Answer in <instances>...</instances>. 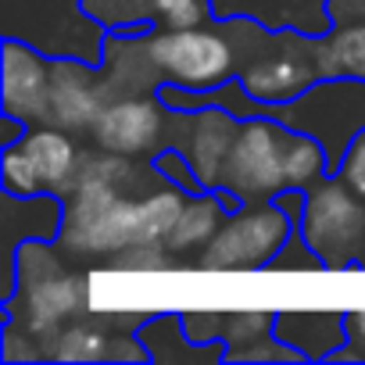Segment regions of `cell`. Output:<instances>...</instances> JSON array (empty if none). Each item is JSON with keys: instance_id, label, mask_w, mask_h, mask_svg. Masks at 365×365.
Here are the masks:
<instances>
[{"instance_id": "6da1fadb", "label": "cell", "mask_w": 365, "mask_h": 365, "mask_svg": "<svg viewBox=\"0 0 365 365\" xmlns=\"http://www.w3.org/2000/svg\"><path fill=\"white\" fill-rule=\"evenodd\" d=\"M187 197L190 194L175 182H161L136 197L115 182L76 175L65 194V226L58 244L76 262H108L133 244H165Z\"/></svg>"}, {"instance_id": "7a4b0ae2", "label": "cell", "mask_w": 365, "mask_h": 365, "mask_svg": "<svg viewBox=\"0 0 365 365\" xmlns=\"http://www.w3.org/2000/svg\"><path fill=\"white\" fill-rule=\"evenodd\" d=\"M276 29L247 15L208 19L197 26H154L147 36V54L161 76V83L182 90H215L244 72V65L265 51Z\"/></svg>"}, {"instance_id": "3957f363", "label": "cell", "mask_w": 365, "mask_h": 365, "mask_svg": "<svg viewBox=\"0 0 365 365\" xmlns=\"http://www.w3.org/2000/svg\"><path fill=\"white\" fill-rule=\"evenodd\" d=\"M65 255L58 240H26L15 251V290L4 297V315L36 340L90 315V279L76 272Z\"/></svg>"}, {"instance_id": "277c9868", "label": "cell", "mask_w": 365, "mask_h": 365, "mask_svg": "<svg viewBox=\"0 0 365 365\" xmlns=\"http://www.w3.org/2000/svg\"><path fill=\"white\" fill-rule=\"evenodd\" d=\"M294 140H297V129L272 115L240 118L219 187H226L240 205L276 201L283 190H290Z\"/></svg>"}, {"instance_id": "5b68a950", "label": "cell", "mask_w": 365, "mask_h": 365, "mask_svg": "<svg viewBox=\"0 0 365 365\" xmlns=\"http://www.w3.org/2000/svg\"><path fill=\"white\" fill-rule=\"evenodd\" d=\"M297 230L329 272L365 265V197L344 175L329 172L304 190Z\"/></svg>"}, {"instance_id": "8992f818", "label": "cell", "mask_w": 365, "mask_h": 365, "mask_svg": "<svg viewBox=\"0 0 365 365\" xmlns=\"http://www.w3.org/2000/svg\"><path fill=\"white\" fill-rule=\"evenodd\" d=\"M0 29L8 40H26L47 58L104 61L108 29L83 8V0H4Z\"/></svg>"}, {"instance_id": "52a82bcc", "label": "cell", "mask_w": 365, "mask_h": 365, "mask_svg": "<svg viewBox=\"0 0 365 365\" xmlns=\"http://www.w3.org/2000/svg\"><path fill=\"white\" fill-rule=\"evenodd\" d=\"M297 230V219L279 201H251L240 205L212 244L194 258L201 272H265L279 247Z\"/></svg>"}, {"instance_id": "ba28073f", "label": "cell", "mask_w": 365, "mask_h": 365, "mask_svg": "<svg viewBox=\"0 0 365 365\" xmlns=\"http://www.w3.org/2000/svg\"><path fill=\"white\" fill-rule=\"evenodd\" d=\"M319 79L322 76L315 68V36L297 29H276L265 51H258L240 72L244 90L262 104H290Z\"/></svg>"}, {"instance_id": "9c48e42d", "label": "cell", "mask_w": 365, "mask_h": 365, "mask_svg": "<svg viewBox=\"0 0 365 365\" xmlns=\"http://www.w3.org/2000/svg\"><path fill=\"white\" fill-rule=\"evenodd\" d=\"M240 118L222 104H201L194 111L168 108V147L182 150L194 165L205 190H215L222 182V165L233 147Z\"/></svg>"}, {"instance_id": "30bf717a", "label": "cell", "mask_w": 365, "mask_h": 365, "mask_svg": "<svg viewBox=\"0 0 365 365\" xmlns=\"http://www.w3.org/2000/svg\"><path fill=\"white\" fill-rule=\"evenodd\" d=\"M93 143L125 158H154L168 147V108L158 93L115 97L93 122Z\"/></svg>"}, {"instance_id": "8fae6325", "label": "cell", "mask_w": 365, "mask_h": 365, "mask_svg": "<svg viewBox=\"0 0 365 365\" xmlns=\"http://www.w3.org/2000/svg\"><path fill=\"white\" fill-rule=\"evenodd\" d=\"M51 61L26 40H8L0 51V104L4 115H19L29 125L47 122V97H51Z\"/></svg>"}, {"instance_id": "7c38bea8", "label": "cell", "mask_w": 365, "mask_h": 365, "mask_svg": "<svg viewBox=\"0 0 365 365\" xmlns=\"http://www.w3.org/2000/svg\"><path fill=\"white\" fill-rule=\"evenodd\" d=\"M108 97L101 86V65L79 58L51 61V97H47V125H61L68 133H90Z\"/></svg>"}, {"instance_id": "4fadbf2b", "label": "cell", "mask_w": 365, "mask_h": 365, "mask_svg": "<svg viewBox=\"0 0 365 365\" xmlns=\"http://www.w3.org/2000/svg\"><path fill=\"white\" fill-rule=\"evenodd\" d=\"M240 208V201L226 190V187H215V190H205V194H190L187 205H182L172 233H168V251L175 258H190L187 265L194 269V258L212 244V237L222 230V222Z\"/></svg>"}, {"instance_id": "5bb4252c", "label": "cell", "mask_w": 365, "mask_h": 365, "mask_svg": "<svg viewBox=\"0 0 365 365\" xmlns=\"http://www.w3.org/2000/svg\"><path fill=\"white\" fill-rule=\"evenodd\" d=\"M276 336L290 344L304 361L333 358L347 340V312L340 308H283L276 312Z\"/></svg>"}, {"instance_id": "9a60e30c", "label": "cell", "mask_w": 365, "mask_h": 365, "mask_svg": "<svg viewBox=\"0 0 365 365\" xmlns=\"http://www.w3.org/2000/svg\"><path fill=\"white\" fill-rule=\"evenodd\" d=\"M22 147L36 168V179L43 194H58L65 197L72 190V182L79 175V161H83V147L76 143V133L61 129V125H29V133L22 136Z\"/></svg>"}, {"instance_id": "2e32d148", "label": "cell", "mask_w": 365, "mask_h": 365, "mask_svg": "<svg viewBox=\"0 0 365 365\" xmlns=\"http://www.w3.org/2000/svg\"><path fill=\"white\" fill-rule=\"evenodd\" d=\"M222 344L226 361H304L276 336V312L269 308H233Z\"/></svg>"}, {"instance_id": "e0dca14e", "label": "cell", "mask_w": 365, "mask_h": 365, "mask_svg": "<svg viewBox=\"0 0 365 365\" xmlns=\"http://www.w3.org/2000/svg\"><path fill=\"white\" fill-rule=\"evenodd\" d=\"M212 15L215 19L247 15L265 29H297L308 36H322L333 26L329 0H212Z\"/></svg>"}, {"instance_id": "ac0fdd59", "label": "cell", "mask_w": 365, "mask_h": 365, "mask_svg": "<svg viewBox=\"0 0 365 365\" xmlns=\"http://www.w3.org/2000/svg\"><path fill=\"white\" fill-rule=\"evenodd\" d=\"M140 340L150 351V361L158 365H175V361H226V344L212 340L201 344L187 333L179 312H150L140 326H136Z\"/></svg>"}, {"instance_id": "d6986e66", "label": "cell", "mask_w": 365, "mask_h": 365, "mask_svg": "<svg viewBox=\"0 0 365 365\" xmlns=\"http://www.w3.org/2000/svg\"><path fill=\"white\" fill-rule=\"evenodd\" d=\"M315 68L322 79H365V22H333L315 36Z\"/></svg>"}, {"instance_id": "ffe728a7", "label": "cell", "mask_w": 365, "mask_h": 365, "mask_svg": "<svg viewBox=\"0 0 365 365\" xmlns=\"http://www.w3.org/2000/svg\"><path fill=\"white\" fill-rule=\"evenodd\" d=\"M104 265L108 269H118V272H172V269H182L187 262L175 258L168 251V244L158 240V244H133V247L111 255Z\"/></svg>"}, {"instance_id": "44dd1931", "label": "cell", "mask_w": 365, "mask_h": 365, "mask_svg": "<svg viewBox=\"0 0 365 365\" xmlns=\"http://www.w3.org/2000/svg\"><path fill=\"white\" fill-rule=\"evenodd\" d=\"M0 179H4V190H11V194H22V197L43 194L40 179H36V168H33L22 140L4 143V154H0Z\"/></svg>"}, {"instance_id": "7402d4cb", "label": "cell", "mask_w": 365, "mask_h": 365, "mask_svg": "<svg viewBox=\"0 0 365 365\" xmlns=\"http://www.w3.org/2000/svg\"><path fill=\"white\" fill-rule=\"evenodd\" d=\"M283 269H287V272H297V269H304V272H319V269H326V265H322V258L312 251V244L304 240V233H301V230H294V233H290V240L279 247V255L269 262V269H265V272H283Z\"/></svg>"}, {"instance_id": "603a6c76", "label": "cell", "mask_w": 365, "mask_h": 365, "mask_svg": "<svg viewBox=\"0 0 365 365\" xmlns=\"http://www.w3.org/2000/svg\"><path fill=\"white\" fill-rule=\"evenodd\" d=\"M150 161H154V168H158L168 182H175L179 190H187V194H205V187H201V179H197L194 165L187 161V154H182V150L165 147V150H158Z\"/></svg>"}, {"instance_id": "cb8c5ba5", "label": "cell", "mask_w": 365, "mask_h": 365, "mask_svg": "<svg viewBox=\"0 0 365 365\" xmlns=\"http://www.w3.org/2000/svg\"><path fill=\"white\" fill-rule=\"evenodd\" d=\"M182 315V326L187 333L201 344H212V340H222L226 333V322H230V308H190V312H179Z\"/></svg>"}, {"instance_id": "d4e9b609", "label": "cell", "mask_w": 365, "mask_h": 365, "mask_svg": "<svg viewBox=\"0 0 365 365\" xmlns=\"http://www.w3.org/2000/svg\"><path fill=\"white\" fill-rule=\"evenodd\" d=\"M329 361H365V308L347 312V340L333 351Z\"/></svg>"}, {"instance_id": "484cf974", "label": "cell", "mask_w": 365, "mask_h": 365, "mask_svg": "<svg viewBox=\"0 0 365 365\" xmlns=\"http://www.w3.org/2000/svg\"><path fill=\"white\" fill-rule=\"evenodd\" d=\"M347 179V187H354L361 197H365V129L351 140V147L344 150V161H340V172Z\"/></svg>"}, {"instance_id": "4316f807", "label": "cell", "mask_w": 365, "mask_h": 365, "mask_svg": "<svg viewBox=\"0 0 365 365\" xmlns=\"http://www.w3.org/2000/svg\"><path fill=\"white\" fill-rule=\"evenodd\" d=\"M333 22H365V0H329Z\"/></svg>"}, {"instance_id": "83f0119b", "label": "cell", "mask_w": 365, "mask_h": 365, "mask_svg": "<svg viewBox=\"0 0 365 365\" xmlns=\"http://www.w3.org/2000/svg\"><path fill=\"white\" fill-rule=\"evenodd\" d=\"M361 269H365V265H361Z\"/></svg>"}]
</instances>
